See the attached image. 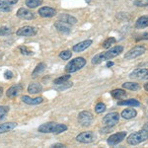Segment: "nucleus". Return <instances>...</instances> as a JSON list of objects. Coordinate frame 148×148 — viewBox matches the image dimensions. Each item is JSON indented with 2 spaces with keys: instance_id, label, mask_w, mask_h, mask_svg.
<instances>
[{
  "instance_id": "nucleus-8",
  "label": "nucleus",
  "mask_w": 148,
  "mask_h": 148,
  "mask_svg": "<svg viewBox=\"0 0 148 148\" xmlns=\"http://www.w3.org/2000/svg\"><path fill=\"white\" fill-rule=\"evenodd\" d=\"M119 121H120V114L118 113H111L104 116L103 123L106 126H110L111 127V126L116 125L119 123Z\"/></svg>"
},
{
  "instance_id": "nucleus-32",
  "label": "nucleus",
  "mask_w": 148,
  "mask_h": 148,
  "mask_svg": "<svg viewBox=\"0 0 148 148\" xmlns=\"http://www.w3.org/2000/svg\"><path fill=\"white\" fill-rule=\"evenodd\" d=\"M71 56H72V53L69 51H63L59 53V57L63 60H68L69 58H71Z\"/></svg>"
},
{
  "instance_id": "nucleus-17",
  "label": "nucleus",
  "mask_w": 148,
  "mask_h": 148,
  "mask_svg": "<svg viewBox=\"0 0 148 148\" xmlns=\"http://www.w3.org/2000/svg\"><path fill=\"white\" fill-rule=\"evenodd\" d=\"M42 97H38V98H31L29 96H22V101L24 103L28 105H39L42 102Z\"/></svg>"
},
{
  "instance_id": "nucleus-28",
  "label": "nucleus",
  "mask_w": 148,
  "mask_h": 148,
  "mask_svg": "<svg viewBox=\"0 0 148 148\" xmlns=\"http://www.w3.org/2000/svg\"><path fill=\"white\" fill-rule=\"evenodd\" d=\"M116 42V40L114 39V38H113V37L108 38V39H107L106 40H105L104 42H103L102 47H104V49H110L112 45L114 44V42Z\"/></svg>"
},
{
  "instance_id": "nucleus-41",
  "label": "nucleus",
  "mask_w": 148,
  "mask_h": 148,
  "mask_svg": "<svg viewBox=\"0 0 148 148\" xmlns=\"http://www.w3.org/2000/svg\"><path fill=\"white\" fill-rule=\"evenodd\" d=\"M51 147H57V148H61V147H65L63 144H60V143H56V144H53L51 145Z\"/></svg>"
},
{
  "instance_id": "nucleus-36",
  "label": "nucleus",
  "mask_w": 148,
  "mask_h": 148,
  "mask_svg": "<svg viewBox=\"0 0 148 148\" xmlns=\"http://www.w3.org/2000/svg\"><path fill=\"white\" fill-rule=\"evenodd\" d=\"M9 112V107L7 106H0V119H2L6 114Z\"/></svg>"
},
{
  "instance_id": "nucleus-20",
  "label": "nucleus",
  "mask_w": 148,
  "mask_h": 148,
  "mask_svg": "<svg viewBox=\"0 0 148 148\" xmlns=\"http://www.w3.org/2000/svg\"><path fill=\"white\" fill-rule=\"evenodd\" d=\"M58 19L59 21H62V22L67 23L69 25H74V24L77 23V19L71 15H68V14H61Z\"/></svg>"
},
{
  "instance_id": "nucleus-13",
  "label": "nucleus",
  "mask_w": 148,
  "mask_h": 148,
  "mask_svg": "<svg viewBox=\"0 0 148 148\" xmlns=\"http://www.w3.org/2000/svg\"><path fill=\"white\" fill-rule=\"evenodd\" d=\"M38 13L40 14V16L44 18H51L56 16V10L54 8H51V7H42V8H40Z\"/></svg>"
},
{
  "instance_id": "nucleus-3",
  "label": "nucleus",
  "mask_w": 148,
  "mask_h": 148,
  "mask_svg": "<svg viewBox=\"0 0 148 148\" xmlns=\"http://www.w3.org/2000/svg\"><path fill=\"white\" fill-rule=\"evenodd\" d=\"M86 65V60L83 57H76L73 60L69 61L65 66V71L67 73H73L80 70Z\"/></svg>"
},
{
  "instance_id": "nucleus-18",
  "label": "nucleus",
  "mask_w": 148,
  "mask_h": 148,
  "mask_svg": "<svg viewBox=\"0 0 148 148\" xmlns=\"http://www.w3.org/2000/svg\"><path fill=\"white\" fill-rule=\"evenodd\" d=\"M136 111H135L134 109H125V110H123V112H121V116H123V119H125V120H131V119H133V118H135L136 116Z\"/></svg>"
},
{
  "instance_id": "nucleus-23",
  "label": "nucleus",
  "mask_w": 148,
  "mask_h": 148,
  "mask_svg": "<svg viewBox=\"0 0 148 148\" xmlns=\"http://www.w3.org/2000/svg\"><path fill=\"white\" fill-rule=\"evenodd\" d=\"M46 68H47V65H46V64H45L44 62L39 63L37 66H36V68L34 69V71H33V73H32V78L38 77V76H39L40 74H42L45 70H46Z\"/></svg>"
},
{
  "instance_id": "nucleus-16",
  "label": "nucleus",
  "mask_w": 148,
  "mask_h": 148,
  "mask_svg": "<svg viewBox=\"0 0 148 148\" xmlns=\"http://www.w3.org/2000/svg\"><path fill=\"white\" fill-rule=\"evenodd\" d=\"M22 89H23V87H22V85H20V84L15 85V86H12V87H10L8 90H7V92H6L7 97H8V98L16 97L19 94V93L22 91Z\"/></svg>"
},
{
  "instance_id": "nucleus-15",
  "label": "nucleus",
  "mask_w": 148,
  "mask_h": 148,
  "mask_svg": "<svg viewBox=\"0 0 148 148\" xmlns=\"http://www.w3.org/2000/svg\"><path fill=\"white\" fill-rule=\"evenodd\" d=\"M91 45H92L91 40H83V42H80L79 44L75 45V46H73L72 49H73V51H75V52H81V51H85L86 49H88Z\"/></svg>"
},
{
  "instance_id": "nucleus-33",
  "label": "nucleus",
  "mask_w": 148,
  "mask_h": 148,
  "mask_svg": "<svg viewBox=\"0 0 148 148\" xmlns=\"http://www.w3.org/2000/svg\"><path fill=\"white\" fill-rule=\"evenodd\" d=\"M19 49H20V51H21V53L24 54V56H33V52L31 49H29L27 47H25V46H22V47H19Z\"/></svg>"
},
{
  "instance_id": "nucleus-29",
  "label": "nucleus",
  "mask_w": 148,
  "mask_h": 148,
  "mask_svg": "<svg viewBox=\"0 0 148 148\" xmlns=\"http://www.w3.org/2000/svg\"><path fill=\"white\" fill-rule=\"evenodd\" d=\"M69 78H70V75H69V74H67V75L60 76V77H58V78H56V79H54L53 80V83L56 85H59V84H61V83H64V82H66V81H68Z\"/></svg>"
},
{
  "instance_id": "nucleus-34",
  "label": "nucleus",
  "mask_w": 148,
  "mask_h": 148,
  "mask_svg": "<svg viewBox=\"0 0 148 148\" xmlns=\"http://www.w3.org/2000/svg\"><path fill=\"white\" fill-rule=\"evenodd\" d=\"M105 110H106V105L103 104V103H98L96 107H95V111L98 114H102L103 112H105Z\"/></svg>"
},
{
  "instance_id": "nucleus-7",
  "label": "nucleus",
  "mask_w": 148,
  "mask_h": 148,
  "mask_svg": "<svg viewBox=\"0 0 148 148\" xmlns=\"http://www.w3.org/2000/svg\"><path fill=\"white\" fill-rule=\"evenodd\" d=\"M145 47L143 46H136L134 47H132L131 49H130L125 54V59H128V60H130V59H133V58H136V57L142 56L143 53L145 52Z\"/></svg>"
},
{
  "instance_id": "nucleus-37",
  "label": "nucleus",
  "mask_w": 148,
  "mask_h": 148,
  "mask_svg": "<svg viewBox=\"0 0 148 148\" xmlns=\"http://www.w3.org/2000/svg\"><path fill=\"white\" fill-rule=\"evenodd\" d=\"M134 4L136 6H148V0H136Z\"/></svg>"
},
{
  "instance_id": "nucleus-44",
  "label": "nucleus",
  "mask_w": 148,
  "mask_h": 148,
  "mask_svg": "<svg viewBox=\"0 0 148 148\" xmlns=\"http://www.w3.org/2000/svg\"><path fill=\"white\" fill-rule=\"evenodd\" d=\"M144 89L148 92V83H146V84L144 85Z\"/></svg>"
},
{
  "instance_id": "nucleus-35",
  "label": "nucleus",
  "mask_w": 148,
  "mask_h": 148,
  "mask_svg": "<svg viewBox=\"0 0 148 148\" xmlns=\"http://www.w3.org/2000/svg\"><path fill=\"white\" fill-rule=\"evenodd\" d=\"M12 33L11 29L8 27H0V36H7Z\"/></svg>"
},
{
  "instance_id": "nucleus-39",
  "label": "nucleus",
  "mask_w": 148,
  "mask_h": 148,
  "mask_svg": "<svg viewBox=\"0 0 148 148\" xmlns=\"http://www.w3.org/2000/svg\"><path fill=\"white\" fill-rule=\"evenodd\" d=\"M4 1H5L6 3H8L9 5H14V4L17 3L18 0H4Z\"/></svg>"
},
{
  "instance_id": "nucleus-30",
  "label": "nucleus",
  "mask_w": 148,
  "mask_h": 148,
  "mask_svg": "<svg viewBox=\"0 0 148 148\" xmlns=\"http://www.w3.org/2000/svg\"><path fill=\"white\" fill-rule=\"evenodd\" d=\"M73 83L72 82H64V83H61V84L58 85V87H56V89L57 90V91H63V90L65 89H68V88L72 87Z\"/></svg>"
},
{
  "instance_id": "nucleus-5",
  "label": "nucleus",
  "mask_w": 148,
  "mask_h": 148,
  "mask_svg": "<svg viewBox=\"0 0 148 148\" xmlns=\"http://www.w3.org/2000/svg\"><path fill=\"white\" fill-rule=\"evenodd\" d=\"M94 121V116L93 114L88 111H83L78 114V123H80L81 126L83 127H87L90 126L91 123Z\"/></svg>"
},
{
  "instance_id": "nucleus-42",
  "label": "nucleus",
  "mask_w": 148,
  "mask_h": 148,
  "mask_svg": "<svg viewBox=\"0 0 148 148\" xmlns=\"http://www.w3.org/2000/svg\"><path fill=\"white\" fill-rule=\"evenodd\" d=\"M143 130H144L145 131H147V132H148V123H146L144 125V126H143Z\"/></svg>"
},
{
  "instance_id": "nucleus-1",
  "label": "nucleus",
  "mask_w": 148,
  "mask_h": 148,
  "mask_svg": "<svg viewBox=\"0 0 148 148\" xmlns=\"http://www.w3.org/2000/svg\"><path fill=\"white\" fill-rule=\"evenodd\" d=\"M123 51V47H121V46L114 47H112L111 49H109L108 51L104 52V53L96 54V56L92 58V63L99 64V63H101L103 60H110V59L114 58V57L120 56Z\"/></svg>"
},
{
  "instance_id": "nucleus-10",
  "label": "nucleus",
  "mask_w": 148,
  "mask_h": 148,
  "mask_svg": "<svg viewBox=\"0 0 148 148\" xmlns=\"http://www.w3.org/2000/svg\"><path fill=\"white\" fill-rule=\"evenodd\" d=\"M126 136V132L125 131H121V132H118V133H114V134L111 135L108 140H107V142H108V144L110 146H114V145L119 144V143H121L123 141V139L125 138Z\"/></svg>"
},
{
  "instance_id": "nucleus-19",
  "label": "nucleus",
  "mask_w": 148,
  "mask_h": 148,
  "mask_svg": "<svg viewBox=\"0 0 148 148\" xmlns=\"http://www.w3.org/2000/svg\"><path fill=\"white\" fill-rule=\"evenodd\" d=\"M16 126H17V123H13V121H11V123H1V125H0V134H1V133L8 132V131L14 130Z\"/></svg>"
},
{
  "instance_id": "nucleus-25",
  "label": "nucleus",
  "mask_w": 148,
  "mask_h": 148,
  "mask_svg": "<svg viewBox=\"0 0 148 148\" xmlns=\"http://www.w3.org/2000/svg\"><path fill=\"white\" fill-rule=\"evenodd\" d=\"M135 26L137 29H144L148 27V16H142V17L138 18Z\"/></svg>"
},
{
  "instance_id": "nucleus-38",
  "label": "nucleus",
  "mask_w": 148,
  "mask_h": 148,
  "mask_svg": "<svg viewBox=\"0 0 148 148\" xmlns=\"http://www.w3.org/2000/svg\"><path fill=\"white\" fill-rule=\"evenodd\" d=\"M4 77H5L6 79H11V78L13 77V73H12L10 70H7L5 71V73H4Z\"/></svg>"
},
{
  "instance_id": "nucleus-11",
  "label": "nucleus",
  "mask_w": 148,
  "mask_h": 148,
  "mask_svg": "<svg viewBox=\"0 0 148 148\" xmlns=\"http://www.w3.org/2000/svg\"><path fill=\"white\" fill-rule=\"evenodd\" d=\"M130 77L132 79L138 80H148V69L145 68H137L133 70L130 74Z\"/></svg>"
},
{
  "instance_id": "nucleus-43",
  "label": "nucleus",
  "mask_w": 148,
  "mask_h": 148,
  "mask_svg": "<svg viewBox=\"0 0 148 148\" xmlns=\"http://www.w3.org/2000/svg\"><path fill=\"white\" fill-rule=\"evenodd\" d=\"M114 65V62L113 61H109L108 63H107V66H108V67H110V66H113Z\"/></svg>"
},
{
  "instance_id": "nucleus-27",
  "label": "nucleus",
  "mask_w": 148,
  "mask_h": 148,
  "mask_svg": "<svg viewBox=\"0 0 148 148\" xmlns=\"http://www.w3.org/2000/svg\"><path fill=\"white\" fill-rule=\"evenodd\" d=\"M42 0H26V5L29 8H37L38 6L42 5Z\"/></svg>"
},
{
  "instance_id": "nucleus-9",
  "label": "nucleus",
  "mask_w": 148,
  "mask_h": 148,
  "mask_svg": "<svg viewBox=\"0 0 148 148\" xmlns=\"http://www.w3.org/2000/svg\"><path fill=\"white\" fill-rule=\"evenodd\" d=\"M38 29L36 27H32V26H24V27L20 28L17 31V36L20 37H33V36L37 35Z\"/></svg>"
},
{
  "instance_id": "nucleus-40",
  "label": "nucleus",
  "mask_w": 148,
  "mask_h": 148,
  "mask_svg": "<svg viewBox=\"0 0 148 148\" xmlns=\"http://www.w3.org/2000/svg\"><path fill=\"white\" fill-rule=\"evenodd\" d=\"M137 40H148V33H145V34H143L141 37L140 38H138V39H136Z\"/></svg>"
},
{
  "instance_id": "nucleus-2",
  "label": "nucleus",
  "mask_w": 148,
  "mask_h": 148,
  "mask_svg": "<svg viewBox=\"0 0 148 148\" xmlns=\"http://www.w3.org/2000/svg\"><path fill=\"white\" fill-rule=\"evenodd\" d=\"M67 130V126L63 123H46L44 125L39 126V131L42 133H61L63 131Z\"/></svg>"
},
{
  "instance_id": "nucleus-14",
  "label": "nucleus",
  "mask_w": 148,
  "mask_h": 148,
  "mask_svg": "<svg viewBox=\"0 0 148 148\" xmlns=\"http://www.w3.org/2000/svg\"><path fill=\"white\" fill-rule=\"evenodd\" d=\"M54 27L58 32L63 33V34H68L70 33L71 29H70V25L67 23H64L62 21H57V22L54 23Z\"/></svg>"
},
{
  "instance_id": "nucleus-45",
  "label": "nucleus",
  "mask_w": 148,
  "mask_h": 148,
  "mask_svg": "<svg viewBox=\"0 0 148 148\" xmlns=\"http://www.w3.org/2000/svg\"><path fill=\"white\" fill-rule=\"evenodd\" d=\"M2 94H3V89H2V87H0V97L2 96Z\"/></svg>"
},
{
  "instance_id": "nucleus-24",
  "label": "nucleus",
  "mask_w": 148,
  "mask_h": 148,
  "mask_svg": "<svg viewBox=\"0 0 148 148\" xmlns=\"http://www.w3.org/2000/svg\"><path fill=\"white\" fill-rule=\"evenodd\" d=\"M111 95L114 99L121 100V99H125L126 97V92L123 91V89H114L111 92Z\"/></svg>"
},
{
  "instance_id": "nucleus-26",
  "label": "nucleus",
  "mask_w": 148,
  "mask_h": 148,
  "mask_svg": "<svg viewBox=\"0 0 148 148\" xmlns=\"http://www.w3.org/2000/svg\"><path fill=\"white\" fill-rule=\"evenodd\" d=\"M123 88L131 90V91H137V90L140 89V86L135 82H125L123 84Z\"/></svg>"
},
{
  "instance_id": "nucleus-6",
  "label": "nucleus",
  "mask_w": 148,
  "mask_h": 148,
  "mask_svg": "<svg viewBox=\"0 0 148 148\" xmlns=\"http://www.w3.org/2000/svg\"><path fill=\"white\" fill-rule=\"evenodd\" d=\"M76 140L78 142L88 144V143H92L96 140V135L92 131H84V132H81L76 136Z\"/></svg>"
},
{
  "instance_id": "nucleus-21",
  "label": "nucleus",
  "mask_w": 148,
  "mask_h": 148,
  "mask_svg": "<svg viewBox=\"0 0 148 148\" xmlns=\"http://www.w3.org/2000/svg\"><path fill=\"white\" fill-rule=\"evenodd\" d=\"M42 91V86L40 83H31L28 87V92L30 94H39Z\"/></svg>"
},
{
  "instance_id": "nucleus-4",
  "label": "nucleus",
  "mask_w": 148,
  "mask_h": 148,
  "mask_svg": "<svg viewBox=\"0 0 148 148\" xmlns=\"http://www.w3.org/2000/svg\"><path fill=\"white\" fill-rule=\"evenodd\" d=\"M148 139V132L143 130H138L136 132L131 133L130 136L127 137V143L130 145H137L145 140Z\"/></svg>"
},
{
  "instance_id": "nucleus-22",
  "label": "nucleus",
  "mask_w": 148,
  "mask_h": 148,
  "mask_svg": "<svg viewBox=\"0 0 148 148\" xmlns=\"http://www.w3.org/2000/svg\"><path fill=\"white\" fill-rule=\"evenodd\" d=\"M119 106H130V107H138L140 106V103L136 99H128V100H123L119 101Z\"/></svg>"
},
{
  "instance_id": "nucleus-31",
  "label": "nucleus",
  "mask_w": 148,
  "mask_h": 148,
  "mask_svg": "<svg viewBox=\"0 0 148 148\" xmlns=\"http://www.w3.org/2000/svg\"><path fill=\"white\" fill-rule=\"evenodd\" d=\"M0 11L1 12H10L11 7L9 6V4L6 3L5 1L0 0Z\"/></svg>"
},
{
  "instance_id": "nucleus-12",
  "label": "nucleus",
  "mask_w": 148,
  "mask_h": 148,
  "mask_svg": "<svg viewBox=\"0 0 148 148\" xmlns=\"http://www.w3.org/2000/svg\"><path fill=\"white\" fill-rule=\"evenodd\" d=\"M17 16L20 19H24V20H33L35 18V15L32 11L28 10V9L24 8H20L19 10L17 11Z\"/></svg>"
}]
</instances>
